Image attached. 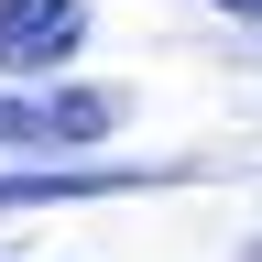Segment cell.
Instances as JSON below:
<instances>
[{"mask_svg": "<svg viewBox=\"0 0 262 262\" xmlns=\"http://www.w3.org/2000/svg\"><path fill=\"white\" fill-rule=\"evenodd\" d=\"M110 131V98L66 88V98H0V153H55V142H98Z\"/></svg>", "mask_w": 262, "mask_h": 262, "instance_id": "7a4b0ae2", "label": "cell"}, {"mask_svg": "<svg viewBox=\"0 0 262 262\" xmlns=\"http://www.w3.org/2000/svg\"><path fill=\"white\" fill-rule=\"evenodd\" d=\"M88 44V0H0V77H55Z\"/></svg>", "mask_w": 262, "mask_h": 262, "instance_id": "6da1fadb", "label": "cell"}, {"mask_svg": "<svg viewBox=\"0 0 262 262\" xmlns=\"http://www.w3.org/2000/svg\"><path fill=\"white\" fill-rule=\"evenodd\" d=\"M219 11H241V22H262V0H219Z\"/></svg>", "mask_w": 262, "mask_h": 262, "instance_id": "3957f363", "label": "cell"}]
</instances>
